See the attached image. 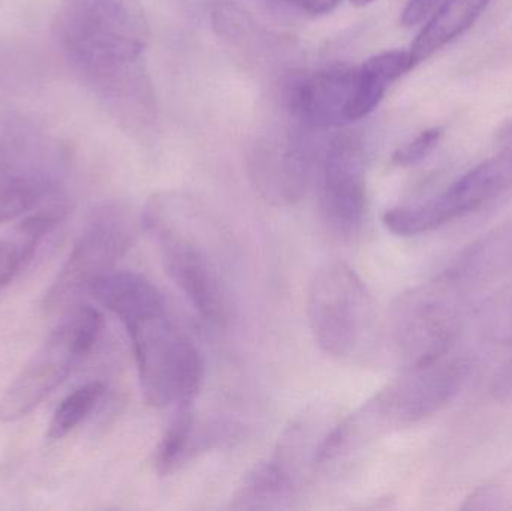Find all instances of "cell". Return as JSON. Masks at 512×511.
Listing matches in <instances>:
<instances>
[{"mask_svg":"<svg viewBox=\"0 0 512 511\" xmlns=\"http://www.w3.org/2000/svg\"><path fill=\"white\" fill-rule=\"evenodd\" d=\"M56 27L66 59L111 110H131L150 95L146 32L131 0H63Z\"/></svg>","mask_w":512,"mask_h":511,"instance_id":"cell-1","label":"cell"},{"mask_svg":"<svg viewBox=\"0 0 512 511\" xmlns=\"http://www.w3.org/2000/svg\"><path fill=\"white\" fill-rule=\"evenodd\" d=\"M143 222L153 234L162 264L192 308L209 323L230 320V243L221 225L186 195L150 198Z\"/></svg>","mask_w":512,"mask_h":511,"instance_id":"cell-2","label":"cell"},{"mask_svg":"<svg viewBox=\"0 0 512 511\" xmlns=\"http://www.w3.org/2000/svg\"><path fill=\"white\" fill-rule=\"evenodd\" d=\"M144 401L156 408L192 405L203 362L194 342L171 320L165 305L125 324Z\"/></svg>","mask_w":512,"mask_h":511,"instance_id":"cell-3","label":"cell"},{"mask_svg":"<svg viewBox=\"0 0 512 511\" xmlns=\"http://www.w3.org/2000/svg\"><path fill=\"white\" fill-rule=\"evenodd\" d=\"M313 338L334 359L357 362L375 336V305L363 279L348 264H325L313 276L307 296Z\"/></svg>","mask_w":512,"mask_h":511,"instance_id":"cell-4","label":"cell"},{"mask_svg":"<svg viewBox=\"0 0 512 511\" xmlns=\"http://www.w3.org/2000/svg\"><path fill=\"white\" fill-rule=\"evenodd\" d=\"M102 317L87 305L72 306L0 399V420L17 422L50 396L93 350Z\"/></svg>","mask_w":512,"mask_h":511,"instance_id":"cell-5","label":"cell"},{"mask_svg":"<svg viewBox=\"0 0 512 511\" xmlns=\"http://www.w3.org/2000/svg\"><path fill=\"white\" fill-rule=\"evenodd\" d=\"M135 219L122 206L108 204L93 212L71 255L45 294L47 311H68L96 281L113 272L134 243Z\"/></svg>","mask_w":512,"mask_h":511,"instance_id":"cell-6","label":"cell"},{"mask_svg":"<svg viewBox=\"0 0 512 511\" xmlns=\"http://www.w3.org/2000/svg\"><path fill=\"white\" fill-rule=\"evenodd\" d=\"M511 188L512 146L472 168L436 197L387 210L382 221L396 236H417L475 212Z\"/></svg>","mask_w":512,"mask_h":511,"instance_id":"cell-7","label":"cell"},{"mask_svg":"<svg viewBox=\"0 0 512 511\" xmlns=\"http://www.w3.org/2000/svg\"><path fill=\"white\" fill-rule=\"evenodd\" d=\"M366 149L363 140L343 132L328 143L321 168V209L340 236L360 230L366 213Z\"/></svg>","mask_w":512,"mask_h":511,"instance_id":"cell-8","label":"cell"},{"mask_svg":"<svg viewBox=\"0 0 512 511\" xmlns=\"http://www.w3.org/2000/svg\"><path fill=\"white\" fill-rule=\"evenodd\" d=\"M15 134L0 143V224L63 198L59 179L41 162L29 137Z\"/></svg>","mask_w":512,"mask_h":511,"instance_id":"cell-9","label":"cell"},{"mask_svg":"<svg viewBox=\"0 0 512 511\" xmlns=\"http://www.w3.org/2000/svg\"><path fill=\"white\" fill-rule=\"evenodd\" d=\"M357 68L330 66L301 74L286 84L285 101L303 129H327L349 122Z\"/></svg>","mask_w":512,"mask_h":511,"instance_id":"cell-10","label":"cell"},{"mask_svg":"<svg viewBox=\"0 0 512 511\" xmlns=\"http://www.w3.org/2000/svg\"><path fill=\"white\" fill-rule=\"evenodd\" d=\"M313 155L307 140L264 143L251 156V174L259 194L277 206H291L306 194Z\"/></svg>","mask_w":512,"mask_h":511,"instance_id":"cell-11","label":"cell"},{"mask_svg":"<svg viewBox=\"0 0 512 511\" xmlns=\"http://www.w3.org/2000/svg\"><path fill=\"white\" fill-rule=\"evenodd\" d=\"M411 51L390 50L375 54L357 68L348 120L357 122L369 116L384 99L390 84L414 68Z\"/></svg>","mask_w":512,"mask_h":511,"instance_id":"cell-12","label":"cell"},{"mask_svg":"<svg viewBox=\"0 0 512 511\" xmlns=\"http://www.w3.org/2000/svg\"><path fill=\"white\" fill-rule=\"evenodd\" d=\"M90 296L99 305L113 312L123 326L134 318L164 305L155 285L132 272H110L93 284Z\"/></svg>","mask_w":512,"mask_h":511,"instance_id":"cell-13","label":"cell"},{"mask_svg":"<svg viewBox=\"0 0 512 511\" xmlns=\"http://www.w3.org/2000/svg\"><path fill=\"white\" fill-rule=\"evenodd\" d=\"M490 2L492 0H444L409 50L415 65L471 29Z\"/></svg>","mask_w":512,"mask_h":511,"instance_id":"cell-14","label":"cell"},{"mask_svg":"<svg viewBox=\"0 0 512 511\" xmlns=\"http://www.w3.org/2000/svg\"><path fill=\"white\" fill-rule=\"evenodd\" d=\"M294 495V480L274 459L252 468L231 500L234 510H279Z\"/></svg>","mask_w":512,"mask_h":511,"instance_id":"cell-15","label":"cell"},{"mask_svg":"<svg viewBox=\"0 0 512 511\" xmlns=\"http://www.w3.org/2000/svg\"><path fill=\"white\" fill-rule=\"evenodd\" d=\"M195 438L197 428L192 405L177 408L176 416L162 435L156 450V470L161 476H168L185 464L186 459L194 453Z\"/></svg>","mask_w":512,"mask_h":511,"instance_id":"cell-16","label":"cell"},{"mask_svg":"<svg viewBox=\"0 0 512 511\" xmlns=\"http://www.w3.org/2000/svg\"><path fill=\"white\" fill-rule=\"evenodd\" d=\"M105 393V386L99 381L86 384L75 390L57 408L48 426L47 437L50 440H62L69 432L74 431L83 423L101 402Z\"/></svg>","mask_w":512,"mask_h":511,"instance_id":"cell-17","label":"cell"},{"mask_svg":"<svg viewBox=\"0 0 512 511\" xmlns=\"http://www.w3.org/2000/svg\"><path fill=\"white\" fill-rule=\"evenodd\" d=\"M38 245L27 240H0V291L11 284L21 269L30 263Z\"/></svg>","mask_w":512,"mask_h":511,"instance_id":"cell-18","label":"cell"},{"mask_svg":"<svg viewBox=\"0 0 512 511\" xmlns=\"http://www.w3.org/2000/svg\"><path fill=\"white\" fill-rule=\"evenodd\" d=\"M442 138L441 128H430L420 132L414 140L394 152L393 162L397 167H412L420 164L438 146Z\"/></svg>","mask_w":512,"mask_h":511,"instance_id":"cell-19","label":"cell"},{"mask_svg":"<svg viewBox=\"0 0 512 511\" xmlns=\"http://www.w3.org/2000/svg\"><path fill=\"white\" fill-rule=\"evenodd\" d=\"M444 0H409L402 12V24L414 27L429 20Z\"/></svg>","mask_w":512,"mask_h":511,"instance_id":"cell-20","label":"cell"},{"mask_svg":"<svg viewBox=\"0 0 512 511\" xmlns=\"http://www.w3.org/2000/svg\"><path fill=\"white\" fill-rule=\"evenodd\" d=\"M268 2L307 15H324L334 11L342 0H268Z\"/></svg>","mask_w":512,"mask_h":511,"instance_id":"cell-21","label":"cell"},{"mask_svg":"<svg viewBox=\"0 0 512 511\" xmlns=\"http://www.w3.org/2000/svg\"><path fill=\"white\" fill-rule=\"evenodd\" d=\"M498 135L499 140H501L502 143H507L508 146H512V120L501 129V132H499Z\"/></svg>","mask_w":512,"mask_h":511,"instance_id":"cell-22","label":"cell"},{"mask_svg":"<svg viewBox=\"0 0 512 511\" xmlns=\"http://www.w3.org/2000/svg\"><path fill=\"white\" fill-rule=\"evenodd\" d=\"M355 6H366L370 5V3L375 2V0H351Z\"/></svg>","mask_w":512,"mask_h":511,"instance_id":"cell-23","label":"cell"}]
</instances>
